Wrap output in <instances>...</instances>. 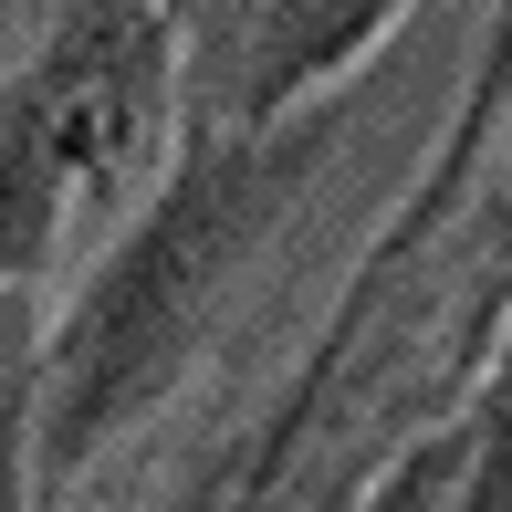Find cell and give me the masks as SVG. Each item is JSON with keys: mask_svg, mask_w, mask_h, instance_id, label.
I'll use <instances>...</instances> for the list:
<instances>
[{"mask_svg": "<svg viewBox=\"0 0 512 512\" xmlns=\"http://www.w3.org/2000/svg\"><path fill=\"white\" fill-rule=\"evenodd\" d=\"M398 0H272L262 42H251V105H283L293 84H314L324 63H345Z\"/></svg>", "mask_w": 512, "mask_h": 512, "instance_id": "cell-2", "label": "cell"}, {"mask_svg": "<svg viewBox=\"0 0 512 512\" xmlns=\"http://www.w3.org/2000/svg\"><path fill=\"white\" fill-rule=\"evenodd\" d=\"M272 157H209V168L136 230V251H115V272L84 293L74 345H63L53 377V418L63 450H84L95 429H115L157 377L178 366V345L199 335V314L220 304V283L241 272V251L272 220Z\"/></svg>", "mask_w": 512, "mask_h": 512, "instance_id": "cell-1", "label": "cell"}, {"mask_svg": "<svg viewBox=\"0 0 512 512\" xmlns=\"http://www.w3.org/2000/svg\"><path fill=\"white\" fill-rule=\"evenodd\" d=\"M189 512H209V502H189Z\"/></svg>", "mask_w": 512, "mask_h": 512, "instance_id": "cell-3", "label": "cell"}]
</instances>
